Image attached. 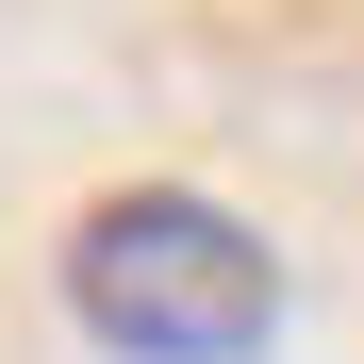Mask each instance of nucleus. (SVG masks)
Segmentation results:
<instances>
[{"label": "nucleus", "instance_id": "nucleus-1", "mask_svg": "<svg viewBox=\"0 0 364 364\" xmlns=\"http://www.w3.org/2000/svg\"><path fill=\"white\" fill-rule=\"evenodd\" d=\"M67 315L116 364H249L282 331V249L199 182H116L67 215Z\"/></svg>", "mask_w": 364, "mask_h": 364}]
</instances>
